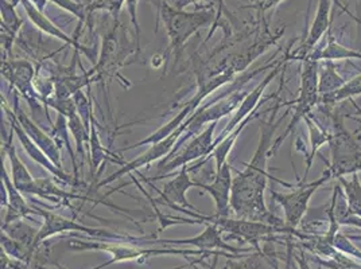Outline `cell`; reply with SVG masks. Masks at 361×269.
I'll list each match as a JSON object with an SVG mask.
<instances>
[{"instance_id":"5bb4252c","label":"cell","mask_w":361,"mask_h":269,"mask_svg":"<svg viewBox=\"0 0 361 269\" xmlns=\"http://www.w3.org/2000/svg\"><path fill=\"white\" fill-rule=\"evenodd\" d=\"M1 190L4 192V201H1V206H6L7 209L3 225L11 224L30 214H35L34 208H30L25 201V195L16 189L4 163L1 165Z\"/></svg>"},{"instance_id":"9c48e42d","label":"cell","mask_w":361,"mask_h":269,"mask_svg":"<svg viewBox=\"0 0 361 269\" xmlns=\"http://www.w3.org/2000/svg\"><path fill=\"white\" fill-rule=\"evenodd\" d=\"M288 60H291V58H290V54H288V50H287L283 61H282L276 68H274L270 73L266 75V78H264L256 88H254L252 92L247 93V96L243 99V101H241V104L239 105V108L235 111L233 118L226 124V127L223 130L221 134L216 139L214 147H216L221 140H224L228 134H232L248 116H251L252 113L257 112V105L260 104V100H262V97H263L264 90L267 89V87L270 85L271 81L276 77V75H278L282 69L286 68V62Z\"/></svg>"},{"instance_id":"2e32d148","label":"cell","mask_w":361,"mask_h":269,"mask_svg":"<svg viewBox=\"0 0 361 269\" xmlns=\"http://www.w3.org/2000/svg\"><path fill=\"white\" fill-rule=\"evenodd\" d=\"M14 100H16V118L19 120V123L22 124L23 130L26 131V134L30 136L31 140L45 152L47 158L57 165L62 168V162H61V151L57 142L50 136L46 134L44 130H41L32 120L20 109L19 106V99H18V93H14Z\"/></svg>"},{"instance_id":"4fadbf2b","label":"cell","mask_w":361,"mask_h":269,"mask_svg":"<svg viewBox=\"0 0 361 269\" xmlns=\"http://www.w3.org/2000/svg\"><path fill=\"white\" fill-rule=\"evenodd\" d=\"M232 167L226 162L220 170L216 171V177L211 183H201L200 189L209 193L216 206L219 217H229L231 194H232Z\"/></svg>"},{"instance_id":"30bf717a","label":"cell","mask_w":361,"mask_h":269,"mask_svg":"<svg viewBox=\"0 0 361 269\" xmlns=\"http://www.w3.org/2000/svg\"><path fill=\"white\" fill-rule=\"evenodd\" d=\"M35 213L44 217V225L38 232V236L35 239V244L34 248H37L42 241L46 239L59 234V233H63V232H81V233H87L90 236H106V237H112V239H121V236H116L112 233H106L104 230H99V229H93V227H88L85 225L75 223V220H69L66 217H62L60 214H56L50 210L41 209V208H34Z\"/></svg>"},{"instance_id":"e575fe53","label":"cell","mask_w":361,"mask_h":269,"mask_svg":"<svg viewBox=\"0 0 361 269\" xmlns=\"http://www.w3.org/2000/svg\"><path fill=\"white\" fill-rule=\"evenodd\" d=\"M197 3H208L209 6H219V16H220V8L223 7V0H176L174 7L178 10H185L186 7L197 4Z\"/></svg>"},{"instance_id":"603a6c76","label":"cell","mask_w":361,"mask_h":269,"mask_svg":"<svg viewBox=\"0 0 361 269\" xmlns=\"http://www.w3.org/2000/svg\"><path fill=\"white\" fill-rule=\"evenodd\" d=\"M306 125L309 130V142H310V154L306 158V173H305V178L307 177V174L312 170L313 161L316 158L317 152L324 146V144H329L331 142V132L326 131L325 127H322V124H319L318 120L314 119L312 115L307 116L306 119Z\"/></svg>"},{"instance_id":"ba28073f","label":"cell","mask_w":361,"mask_h":269,"mask_svg":"<svg viewBox=\"0 0 361 269\" xmlns=\"http://www.w3.org/2000/svg\"><path fill=\"white\" fill-rule=\"evenodd\" d=\"M3 109H4V112H6L7 119L10 121L11 131H14V134H16V137H18L19 143L22 144L23 150L26 151V154L30 156L31 159H32L35 163H38V165H41V167H44L46 171H49L54 178L62 180L63 183L71 184V186L78 184L75 177H72V175L66 174V173L63 171V168H60V167H57V165H54V163L47 158V155H46L45 152L41 150V149L31 140L30 136L26 134V131L23 130L22 124L19 123V120L16 118V112H13L6 104L3 105Z\"/></svg>"},{"instance_id":"8992f818","label":"cell","mask_w":361,"mask_h":269,"mask_svg":"<svg viewBox=\"0 0 361 269\" xmlns=\"http://www.w3.org/2000/svg\"><path fill=\"white\" fill-rule=\"evenodd\" d=\"M328 175L324 173L319 178L312 182H302L291 193H276L271 192L272 199L283 209L285 221L290 229H297L309 211V204L312 196L316 194L321 186L329 182Z\"/></svg>"},{"instance_id":"d4e9b609","label":"cell","mask_w":361,"mask_h":269,"mask_svg":"<svg viewBox=\"0 0 361 269\" xmlns=\"http://www.w3.org/2000/svg\"><path fill=\"white\" fill-rule=\"evenodd\" d=\"M337 182L344 190L349 210L352 211V214L361 218V180L359 174H352L349 180L344 177L338 178Z\"/></svg>"},{"instance_id":"484cf974","label":"cell","mask_w":361,"mask_h":269,"mask_svg":"<svg viewBox=\"0 0 361 269\" xmlns=\"http://www.w3.org/2000/svg\"><path fill=\"white\" fill-rule=\"evenodd\" d=\"M4 233H7L11 239H16L19 244H22L26 249H32L35 239L38 236L37 229H34L30 225L26 224L22 220L14 221L11 224L3 225Z\"/></svg>"},{"instance_id":"83f0119b","label":"cell","mask_w":361,"mask_h":269,"mask_svg":"<svg viewBox=\"0 0 361 269\" xmlns=\"http://www.w3.org/2000/svg\"><path fill=\"white\" fill-rule=\"evenodd\" d=\"M229 269H281L276 260L269 254L259 251L238 263H228Z\"/></svg>"},{"instance_id":"4316f807","label":"cell","mask_w":361,"mask_h":269,"mask_svg":"<svg viewBox=\"0 0 361 269\" xmlns=\"http://www.w3.org/2000/svg\"><path fill=\"white\" fill-rule=\"evenodd\" d=\"M325 68L322 69V72L319 73L318 78V93L319 97L328 96L333 92L340 89L346 81L338 75V72L336 70V66L331 61H325Z\"/></svg>"},{"instance_id":"44dd1931","label":"cell","mask_w":361,"mask_h":269,"mask_svg":"<svg viewBox=\"0 0 361 269\" xmlns=\"http://www.w3.org/2000/svg\"><path fill=\"white\" fill-rule=\"evenodd\" d=\"M161 242L162 244H174V245L189 244V245H195V246L201 248V249H226V251H231V252H238L236 248H232L231 245H226V242L221 239V229L214 224H207L205 230L196 237L182 239H162Z\"/></svg>"},{"instance_id":"9a60e30c","label":"cell","mask_w":361,"mask_h":269,"mask_svg":"<svg viewBox=\"0 0 361 269\" xmlns=\"http://www.w3.org/2000/svg\"><path fill=\"white\" fill-rule=\"evenodd\" d=\"M202 100H204V97H202L201 94L196 93V94H195V96H193V97H192L186 104L182 106L180 113H177L173 119L170 120V121H167L165 125H162V127H161V128H158L155 132H152V134H149L146 139H143V140L137 142L135 144H133V146H128V147H126V149H121V150L116 151V154H119V152H124V151L134 150V149L142 147V146H152V144H157V143H159V142L165 140L166 137H169L170 134H174V132L180 128V125H182L186 120L189 119V118L196 112L198 105L201 104V101H202Z\"/></svg>"},{"instance_id":"7a4b0ae2","label":"cell","mask_w":361,"mask_h":269,"mask_svg":"<svg viewBox=\"0 0 361 269\" xmlns=\"http://www.w3.org/2000/svg\"><path fill=\"white\" fill-rule=\"evenodd\" d=\"M159 16L165 25L169 38V49L165 58L171 53H176L177 57H180L182 47L190 37H193L201 29L216 25L219 19V14L213 6L197 11H185L170 6L166 1L159 3Z\"/></svg>"},{"instance_id":"4dcf8cb0","label":"cell","mask_w":361,"mask_h":269,"mask_svg":"<svg viewBox=\"0 0 361 269\" xmlns=\"http://www.w3.org/2000/svg\"><path fill=\"white\" fill-rule=\"evenodd\" d=\"M50 1H53L54 4H57L65 11L75 16L80 20V26H82L87 22L88 16L90 15V11H88V4H82L75 0H50Z\"/></svg>"},{"instance_id":"5b68a950","label":"cell","mask_w":361,"mask_h":269,"mask_svg":"<svg viewBox=\"0 0 361 269\" xmlns=\"http://www.w3.org/2000/svg\"><path fill=\"white\" fill-rule=\"evenodd\" d=\"M219 121L211 123L201 134H197L193 139H190L186 146L180 147V150L171 155L165 156L159 165H158V175L151 180H158L165 178L166 175H170L174 170L182 168L185 165L198 161L197 165L189 167V173H195L197 168H200L202 163L208 159L212 151L214 150V130ZM146 180V178H143Z\"/></svg>"},{"instance_id":"836d02e7","label":"cell","mask_w":361,"mask_h":269,"mask_svg":"<svg viewBox=\"0 0 361 269\" xmlns=\"http://www.w3.org/2000/svg\"><path fill=\"white\" fill-rule=\"evenodd\" d=\"M137 3H139V0H126V6H127V10L130 13L131 22H133V26L135 30L136 51L139 53L140 51V27H139V22H137Z\"/></svg>"},{"instance_id":"cb8c5ba5","label":"cell","mask_w":361,"mask_h":269,"mask_svg":"<svg viewBox=\"0 0 361 269\" xmlns=\"http://www.w3.org/2000/svg\"><path fill=\"white\" fill-rule=\"evenodd\" d=\"M356 96H361V73L348 80L340 89L333 92L328 96L319 97V104L318 105L331 108L333 105L338 104L345 100H350Z\"/></svg>"},{"instance_id":"7c38bea8","label":"cell","mask_w":361,"mask_h":269,"mask_svg":"<svg viewBox=\"0 0 361 269\" xmlns=\"http://www.w3.org/2000/svg\"><path fill=\"white\" fill-rule=\"evenodd\" d=\"M334 1L336 0H318L314 20L309 29L303 44L298 49L297 54L290 56L291 60L294 58L303 60L305 57H307L316 49L317 45L324 39V37L328 35V32L331 31V7Z\"/></svg>"},{"instance_id":"8d00e7d4","label":"cell","mask_w":361,"mask_h":269,"mask_svg":"<svg viewBox=\"0 0 361 269\" xmlns=\"http://www.w3.org/2000/svg\"><path fill=\"white\" fill-rule=\"evenodd\" d=\"M297 263H298V267H300V269H312L310 264L307 263V260L305 258V256H303V254L297 257Z\"/></svg>"},{"instance_id":"ffe728a7","label":"cell","mask_w":361,"mask_h":269,"mask_svg":"<svg viewBox=\"0 0 361 269\" xmlns=\"http://www.w3.org/2000/svg\"><path fill=\"white\" fill-rule=\"evenodd\" d=\"M312 60L319 61H341V60H360L361 51L346 47L337 42L331 31L328 32V38H325V44L321 42L317 45L316 49L307 56ZM306 58V57H305Z\"/></svg>"},{"instance_id":"f1b7e54d","label":"cell","mask_w":361,"mask_h":269,"mask_svg":"<svg viewBox=\"0 0 361 269\" xmlns=\"http://www.w3.org/2000/svg\"><path fill=\"white\" fill-rule=\"evenodd\" d=\"M68 127L72 136L75 137V149L80 155L81 159L85 158V143H90V131L87 130L84 121L80 118L78 113L72 115L71 118H68Z\"/></svg>"},{"instance_id":"f546056e","label":"cell","mask_w":361,"mask_h":269,"mask_svg":"<svg viewBox=\"0 0 361 269\" xmlns=\"http://www.w3.org/2000/svg\"><path fill=\"white\" fill-rule=\"evenodd\" d=\"M123 4H126V0H92L88 4V11L90 14L94 11H106L115 22H119Z\"/></svg>"},{"instance_id":"8fae6325","label":"cell","mask_w":361,"mask_h":269,"mask_svg":"<svg viewBox=\"0 0 361 269\" xmlns=\"http://www.w3.org/2000/svg\"><path fill=\"white\" fill-rule=\"evenodd\" d=\"M200 184H201V182H195L189 177V167L185 165L180 168L178 175L174 177V180L164 184L162 190L157 189V192L159 193V198L152 199L150 195H146L149 199H151L152 205H164V206H169L171 209L183 208V209L196 210V208L188 201L186 193L192 187L200 189Z\"/></svg>"},{"instance_id":"3957f363","label":"cell","mask_w":361,"mask_h":269,"mask_svg":"<svg viewBox=\"0 0 361 269\" xmlns=\"http://www.w3.org/2000/svg\"><path fill=\"white\" fill-rule=\"evenodd\" d=\"M331 162L324 171L329 180L361 173V146L344 125V120L334 113L331 116Z\"/></svg>"},{"instance_id":"d6a6232c","label":"cell","mask_w":361,"mask_h":269,"mask_svg":"<svg viewBox=\"0 0 361 269\" xmlns=\"http://www.w3.org/2000/svg\"><path fill=\"white\" fill-rule=\"evenodd\" d=\"M333 246L341 252V254H346V256H350L356 260H359L361 263V251L350 241L346 236H344L343 233H337L333 239Z\"/></svg>"},{"instance_id":"ac0fdd59","label":"cell","mask_w":361,"mask_h":269,"mask_svg":"<svg viewBox=\"0 0 361 269\" xmlns=\"http://www.w3.org/2000/svg\"><path fill=\"white\" fill-rule=\"evenodd\" d=\"M13 136L14 131H11V134L8 140L4 143V152L7 155V159L11 165V175H13V182L16 184V189L23 195H35L37 192V180L30 174L27 167L20 161V158L16 154V146L13 143Z\"/></svg>"},{"instance_id":"d6986e66","label":"cell","mask_w":361,"mask_h":269,"mask_svg":"<svg viewBox=\"0 0 361 269\" xmlns=\"http://www.w3.org/2000/svg\"><path fill=\"white\" fill-rule=\"evenodd\" d=\"M20 0H0L1 11V46L6 54L11 58V49L16 41V34L23 26V19L16 13V4Z\"/></svg>"},{"instance_id":"1f68e13d","label":"cell","mask_w":361,"mask_h":269,"mask_svg":"<svg viewBox=\"0 0 361 269\" xmlns=\"http://www.w3.org/2000/svg\"><path fill=\"white\" fill-rule=\"evenodd\" d=\"M73 100H75V108L77 112L80 115L81 120L84 121L87 130L90 131V123H92V118H93V109H92V103L90 99L87 97V94L82 90H78L73 94Z\"/></svg>"},{"instance_id":"6da1fadb","label":"cell","mask_w":361,"mask_h":269,"mask_svg":"<svg viewBox=\"0 0 361 269\" xmlns=\"http://www.w3.org/2000/svg\"><path fill=\"white\" fill-rule=\"evenodd\" d=\"M281 103L276 101L271 109L269 119L262 120L260 123V139L256 147L255 154L250 163H245L244 171H238L232 182V194H231V210L243 220H251L272 225L278 229H282L287 234L293 236L297 229H290L286 221L278 218L272 211L267 209L264 192L267 189V182L271 178L267 173V161L270 158L272 149V137L276 132L279 124L286 119L290 113H286L275 121L276 112Z\"/></svg>"},{"instance_id":"74e56055","label":"cell","mask_w":361,"mask_h":269,"mask_svg":"<svg viewBox=\"0 0 361 269\" xmlns=\"http://www.w3.org/2000/svg\"><path fill=\"white\" fill-rule=\"evenodd\" d=\"M252 1H255L256 6H257V4H260V3H262V1H264V0H252Z\"/></svg>"},{"instance_id":"52a82bcc","label":"cell","mask_w":361,"mask_h":269,"mask_svg":"<svg viewBox=\"0 0 361 269\" xmlns=\"http://www.w3.org/2000/svg\"><path fill=\"white\" fill-rule=\"evenodd\" d=\"M35 75V69L30 61L14 58H4L1 61V77L7 80V82L16 89V93H20L23 99H26L31 111H35L41 104H44L41 96L34 87Z\"/></svg>"},{"instance_id":"277c9868","label":"cell","mask_w":361,"mask_h":269,"mask_svg":"<svg viewBox=\"0 0 361 269\" xmlns=\"http://www.w3.org/2000/svg\"><path fill=\"white\" fill-rule=\"evenodd\" d=\"M319 62L312 60L309 57L302 60L301 85L298 90V96L293 103H285L291 105V120L287 125L286 131L281 136L276 137V140L272 144L271 154H276V151L281 149L282 143L286 140L290 134L294 132L295 127L312 115V111L319 104V93H318V78H319Z\"/></svg>"},{"instance_id":"d590c367","label":"cell","mask_w":361,"mask_h":269,"mask_svg":"<svg viewBox=\"0 0 361 269\" xmlns=\"http://www.w3.org/2000/svg\"><path fill=\"white\" fill-rule=\"evenodd\" d=\"M282 1H283V0H264V1H262L260 4L254 6V7L257 10V15L260 16L263 15L266 11L272 10V8H275L276 6H279Z\"/></svg>"},{"instance_id":"7402d4cb","label":"cell","mask_w":361,"mask_h":269,"mask_svg":"<svg viewBox=\"0 0 361 269\" xmlns=\"http://www.w3.org/2000/svg\"><path fill=\"white\" fill-rule=\"evenodd\" d=\"M88 149L90 152V173L92 174H99L100 171V165H103L106 161H111L114 163H121V161H118V156L106 150V147L102 144L100 136L97 132V120L94 119V116L92 118V123H90V143H88Z\"/></svg>"},{"instance_id":"e0dca14e","label":"cell","mask_w":361,"mask_h":269,"mask_svg":"<svg viewBox=\"0 0 361 269\" xmlns=\"http://www.w3.org/2000/svg\"><path fill=\"white\" fill-rule=\"evenodd\" d=\"M20 4L23 6V8H25L26 14L29 16L31 23H32L37 29H39L42 32H45V34L53 37V38L60 39L62 42H65L66 45L73 46L75 49V51L84 53L90 61H93V62L96 61V56L92 54L85 46L80 45L77 38L72 37V35H68L66 32H63V31L61 30L57 25H54L44 13H41L34 4H31L29 0H20Z\"/></svg>"}]
</instances>
